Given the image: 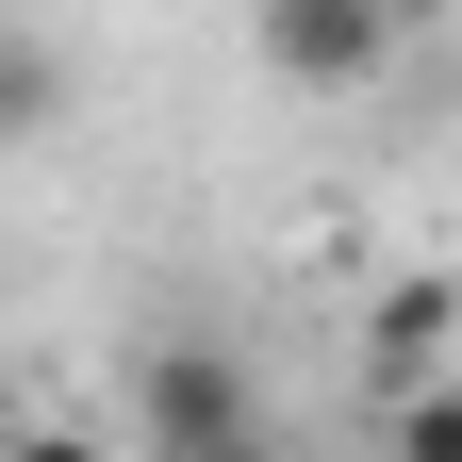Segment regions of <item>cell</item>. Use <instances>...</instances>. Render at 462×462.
<instances>
[{"instance_id":"4","label":"cell","mask_w":462,"mask_h":462,"mask_svg":"<svg viewBox=\"0 0 462 462\" xmlns=\"http://www.w3.org/2000/svg\"><path fill=\"white\" fill-rule=\"evenodd\" d=\"M446 314H462V298H446V264H413V281H380V314H364V346H380L396 380H413V364H446Z\"/></svg>"},{"instance_id":"1","label":"cell","mask_w":462,"mask_h":462,"mask_svg":"<svg viewBox=\"0 0 462 462\" xmlns=\"http://www.w3.org/2000/svg\"><path fill=\"white\" fill-rule=\"evenodd\" d=\"M133 446H149V462H248V446H264V396H248V364H231L215 330H165V346H133Z\"/></svg>"},{"instance_id":"2","label":"cell","mask_w":462,"mask_h":462,"mask_svg":"<svg viewBox=\"0 0 462 462\" xmlns=\"http://www.w3.org/2000/svg\"><path fill=\"white\" fill-rule=\"evenodd\" d=\"M264 67L298 99H364L396 67V0H264Z\"/></svg>"},{"instance_id":"5","label":"cell","mask_w":462,"mask_h":462,"mask_svg":"<svg viewBox=\"0 0 462 462\" xmlns=\"http://www.w3.org/2000/svg\"><path fill=\"white\" fill-rule=\"evenodd\" d=\"M396 446H413V462H462V396H446V364H413V396H396Z\"/></svg>"},{"instance_id":"6","label":"cell","mask_w":462,"mask_h":462,"mask_svg":"<svg viewBox=\"0 0 462 462\" xmlns=\"http://www.w3.org/2000/svg\"><path fill=\"white\" fill-rule=\"evenodd\" d=\"M396 17H430V0H396Z\"/></svg>"},{"instance_id":"3","label":"cell","mask_w":462,"mask_h":462,"mask_svg":"<svg viewBox=\"0 0 462 462\" xmlns=\"http://www.w3.org/2000/svg\"><path fill=\"white\" fill-rule=\"evenodd\" d=\"M83 116V83H67V50L50 33H0V149H50Z\"/></svg>"}]
</instances>
